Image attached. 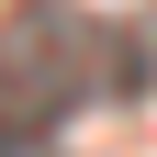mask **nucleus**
Wrapping results in <instances>:
<instances>
[{"label": "nucleus", "instance_id": "1", "mask_svg": "<svg viewBox=\"0 0 157 157\" xmlns=\"http://www.w3.org/2000/svg\"><path fill=\"white\" fill-rule=\"evenodd\" d=\"M101 90H146V56L124 34H101L78 0H23L0 11V101L23 124H56V112L101 101Z\"/></svg>", "mask_w": 157, "mask_h": 157}, {"label": "nucleus", "instance_id": "2", "mask_svg": "<svg viewBox=\"0 0 157 157\" xmlns=\"http://www.w3.org/2000/svg\"><path fill=\"white\" fill-rule=\"evenodd\" d=\"M0 157H45V146H34V135H11V146H0Z\"/></svg>", "mask_w": 157, "mask_h": 157}]
</instances>
